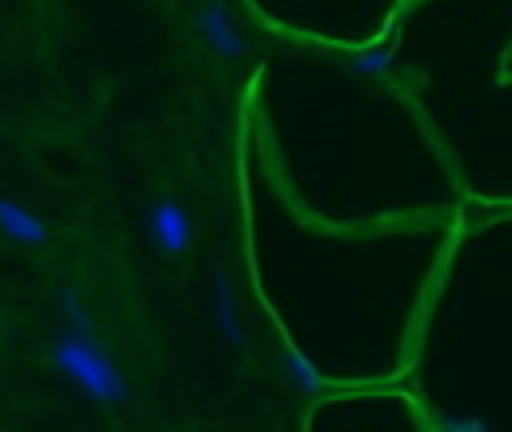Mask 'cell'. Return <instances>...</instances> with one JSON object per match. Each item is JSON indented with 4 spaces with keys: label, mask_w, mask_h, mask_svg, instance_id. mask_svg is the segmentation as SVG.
Segmentation results:
<instances>
[{
    "label": "cell",
    "mask_w": 512,
    "mask_h": 432,
    "mask_svg": "<svg viewBox=\"0 0 512 432\" xmlns=\"http://www.w3.org/2000/svg\"><path fill=\"white\" fill-rule=\"evenodd\" d=\"M248 84L244 136L284 200L332 228L460 216L468 196L376 48L276 36Z\"/></svg>",
    "instance_id": "1"
},
{
    "label": "cell",
    "mask_w": 512,
    "mask_h": 432,
    "mask_svg": "<svg viewBox=\"0 0 512 432\" xmlns=\"http://www.w3.org/2000/svg\"><path fill=\"white\" fill-rule=\"evenodd\" d=\"M248 264L292 356L328 388L400 380L460 216L332 228L296 212L240 132Z\"/></svg>",
    "instance_id": "2"
},
{
    "label": "cell",
    "mask_w": 512,
    "mask_h": 432,
    "mask_svg": "<svg viewBox=\"0 0 512 432\" xmlns=\"http://www.w3.org/2000/svg\"><path fill=\"white\" fill-rule=\"evenodd\" d=\"M372 48L464 196L512 208V0H408Z\"/></svg>",
    "instance_id": "3"
},
{
    "label": "cell",
    "mask_w": 512,
    "mask_h": 432,
    "mask_svg": "<svg viewBox=\"0 0 512 432\" xmlns=\"http://www.w3.org/2000/svg\"><path fill=\"white\" fill-rule=\"evenodd\" d=\"M308 428H408V432H432V416L420 408V400L400 384H348V388H328L304 416Z\"/></svg>",
    "instance_id": "4"
}]
</instances>
